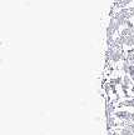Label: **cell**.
Segmentation results:
<instances>
[{"instance_id":"4","label":"cell","mask_w":134,"mask_h":135,"mask_svg":"<svg viewBox=\"0 0 134 135\" xmlns=\"http://www.w3.org/2000/svg\"><path fill=\"white\" fill-rule=\"evenodd\" d=\"M133 123H134V120H133Z\"/></svg>"},{"instance_id":"2","label":"cell","mask_w":134,"mask_h":135,"mask_svg":"<svg viewBox=\"0 0 134 135\" xmlns=\"http://www.w3.org/2000/svg\"><path fill=\"white\" fill-rule=\"evenodd\" d=\"M122 58H123V50L122 49H115L114 51H113V54L110 55V61L118 63Z\"/></svg>"},{"instance_id":"3","label":"cell","mask_w":134,"mask_h":135,"mask_svg":"<svg viewBox=\"0 0 134 135\" xmlns=\"http://www.w3.org/2000/svg\"><path fill=\"white\" fill-rule=\"evenodd\" d=\"M123 43H124V46H127V48H134V36L133 35H129V36L123 38Z\"/></svg>"},{"instance_id":"1","label":"cell","mask_w":134,"mask_h":135,"mask_svg":"<svg viewBox=\"0 0 134 135\" xmlns=\"http://www.w3.org/2000/svg\"><path fill=\"white\" fill-rule=\"evenodd\" d=\"M114 116L118 118V119H123L125 121H129V123H133L134 120V113H130L128 110H118L114 113Z\"/></svg>"}]
</instances>
